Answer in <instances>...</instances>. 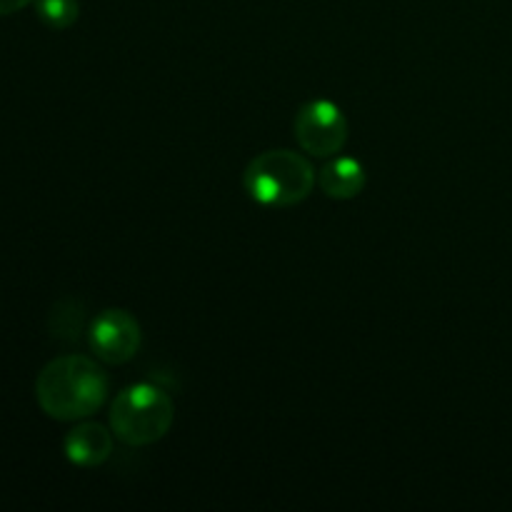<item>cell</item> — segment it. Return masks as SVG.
<instances>
[{
  "mask_svg": "<svg viewBox=\"0 0 512 512\" xmlns=\"http://www.w3.org/2000/svg\"><path fill=\"white\" fill-rule=\"evenodd\" d=\"M175 420V405L165 390L140 383L125 388L110 408V428L130 448L153 445L168 435Z\"/></svg>",
  "mask_w": 512,
  "mask_h": 512,
  "instance_id": "obj_3",
  "label": "cell"
},
{
  "mask_svg": "<svg viewBox=\"0 0 512 512\" xmlns=\"http://www.w3.org/2000/svg\"><path fill=\"white\" fill-rule=\"evenodd\" d=\"M295 140L305 153L328 158L348 143V120L333 100H310L295 115Z\"/></svg>",
  "mask_w": 512,
  "mask_h": 512,
  "instance_id": "obj_4",
  "label": "cell"
},
{
  "mask_svg": "<svg viewBox=\"0 0 512 512\" xmlns=\"http://www.w3.org/2000/svg\"><path fill=\"white\" fill-rule=\"evenodd\" d=\"M30 3H33V0H0V15H13Z\"/></svg>",
  "mask_w": 512,
  "mask_h": 512,
  "instance_id": "obj_10",
  "label": "cell"
},
{
  "mask_svg": "<svg viewBox=\"0 0 512 512\" xmlns=\"http://www.w3.org/2000/svg\"><path fill=\"white\" fill-rule=\"evenodd\" d=\"M315 168L295 150H268L255 155L243 173L250 198L268 208H290L313 193Z\"/></svg>",
  "mask_w": 512,
  "mask_h": 512,
  "instance_id": "obj_2",
  "label": "cell"
},
{
  "mask_svg": "<svg viewBox=\"0 0 512 512\" xmlns=\"http://www.w3.org/2000/svg\"><path fill=\"white\" fill-rule=\"evenodd\" d=\"M38 18L55 30H65L78 20V0H35Z\"/></svg>",
  "mask_w": 512,
  "mask_h": 512,
  "instance_id": "obj_9",
  "label": "cell"
},
{
  "mask_svg": "<svg viewBox=\"0 0 512 512\" xmlns=\"http://www.w3.org/2000/svg\"><path fill=\"white\" fill-rule=\"evenodd\" d=\"M365 168L355 158H335L318 173L320 190L333 200L358 198L365 188Z\"/></svg>",
  "mask_w": 512,
  "mask_h": 512,
  "instance_id": "obj_7",
  "label": "cell"
},
{
  "mask_svg": "<svg viewBox=\"0 0 512 512\" xmlns=\"http://www.w3.org/2000/svg\"><path fill=\"white\" fill-rule=\"evenodd\" d=\"M80 323H83V313H80V305L73 298L60 300L53 313H50V330L58 340H68V343L78 340Z\"/></svg>",
  "mask_w": 512,
  "mask_h": 512,
  "instance_id": "obj_8",
  "label": "cell"
},
{
  "mask_svg": "<svg viewBox=\"0 0 512 512\" xmlns=\"http://www.w3.org/2000/svg\"><path fill=\"white\" fill-rule=\"evenodd\" d=\"M108 398V375L85 355L50 360L35 380V400L53 420H80L98 413Z\"/></svg>",
  "mask_w": 512,
  "mask_h": 512,
  "instance_id": "obj_1",
  "label": "cell"
},
{
  "mask_svg": "<svg viewBox=\"0 0 512 512\" xmlns=\"http://www.w3.org/2000/svg\"><path fill=\"white\" fill-rule=\"evenodd\" d=\"M63 450L78 468H98L113 453V435L100 423H83L65 435Z\"/></svg>",
  "mask_w": 512,
  "mask_h": 512,
  "instance_id": "obj_6",
  "label": "cell"
},
{
  "mask_svg": "<svg viewBox=\"0 0 512 512\" xmlns=\"http://www.w3.org/2000/svg\"><path fill=\"white\" fill-rule=\"evenodd\" d=\"M90 348L103 363L123 365L135 358L140 348V325L128 310L108 308L90 325Z\"/></svg>",
  "mask_w": 512,
  "mask_h": 512,
  "instance_id": "obj_5",
  "label": "cell"
}]
</instances>
